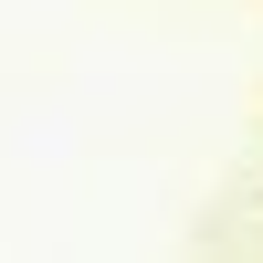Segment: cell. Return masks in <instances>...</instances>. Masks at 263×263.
Here are the masks:
<instances>
[]
</instances>
